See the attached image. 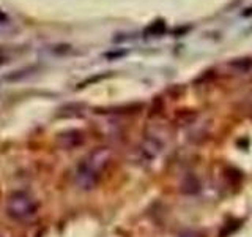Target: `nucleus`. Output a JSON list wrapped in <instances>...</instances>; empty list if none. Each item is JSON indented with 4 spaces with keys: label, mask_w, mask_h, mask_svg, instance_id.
Wrapping results in <instances>:
<instances>
[{
    "label": "nucleus",
    "mask_w": 252,
    "mask_h": 237,
    "mask_svg": "<svg viewBox=\"0 0 252 237\" xmlns=\"http://www.w3.org/2000/svg\"><path fill=\"white\" fill-rule=\"evenodd\" d=\"M110 160H112V152L110 149L106 147H98L93 152L87 155L82 163L77 166L76 172V182L79 187L85 190L93 188L98 184L102 174L109 168Z\"/></svg>",
    "instance_id": "f257e3e1"
},
{
    "label": "nucleus",
    "mask_w": 252,
    "mask_h": 237,
    "mask_svg": "<svg viewBox=\"0 0 252 237\" xmlns=\"http://www.w3.org/2000/svg\"><path fill=\"white\" fill-rule=\"evenodd\" d=\"M36 202L26 192H13L6 199L8 217L16 221H29L36 215Z\"/></svg>",
    "instance_id": "f03ea898"
},
{
    "label": "nucleus",
    "mask_w": 252,
    "mask_h": 237,
    "mask_svg": "<svg viewBox=\"0 0 252 237\" xmlns=\"http://www.w3.org/2000/svg\"><path fill=\"white\" fill-rule=\"evenodd\" d=\"M162 150V144L158 139L148 138L145 139V142L140 147V154H144L147 157V160H152V158H156L158 154Z\"/></svg>",
    "instance_id": "7ed1b4c3"
},
{
    "label": "nucleus",
    "mask_w": 252,
    "mask_h": 237,
    "mask_svg": "<svg viewBox=\"0 0 252 237\" xmlns=\"http://www.w3.org/2000/svg\"><path fill=\"white\" fill-rule=\"evenodd\" d=\"M180 237H200L197 233H192V231H188V233H183Z\"/></svg>",
    "instance_id": "20e7f679"
},
{
    "label": "nucleus",
    "mask_w": 252,
    "mask_h": 237,
    "mask_svg": "<svg viewBox=\"0 0 252 237\" xmlns=\"http://www.w3.org/2000/svg\"><path fill=\"white\" fill-rule=\"evenodd\" d=\"M0 22H2V24L8 22V16H6L2 10H0Z\"/></svg>",
    "instance_id": "39448f33"
}]
</instances>
